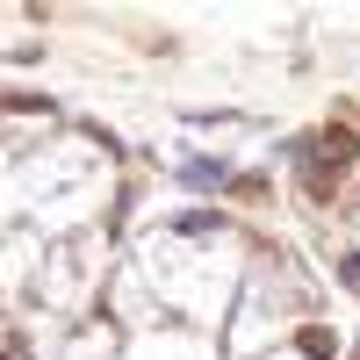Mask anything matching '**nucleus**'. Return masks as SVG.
Listing matches in <instances>:
<instances>
[{"label": "nucleus", "instance_id": "obj_1", "mask_svg": "<svg viewBox=\"0 0 360 360\" xmlns=\"http://www.w3.org/2000/svg\"><path fill=\"white\" fill-rule=\"evenodd\" d=\"M346 288H360V259H346Z\"/></svg>", "mask_w": 360, "mask_h": 360}]
</instances>
